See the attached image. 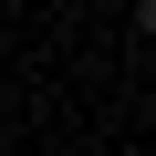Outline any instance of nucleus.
<instances>
[{
  "label": "nucleus",
  "instance_id": "f257e3e1",
  "mask_svg": "<svg viewBox=\"0 0 156 156\" xmlns=\"http://www.w3.org/2000/svg\"><path fill=\"white\" fill-rule=\"evenodd\" d=\"M135 31H146V42H156V0H135Z\"/></svg>",
  "mask_w": 156,
  "mask_h": 156
}]
</instances>
